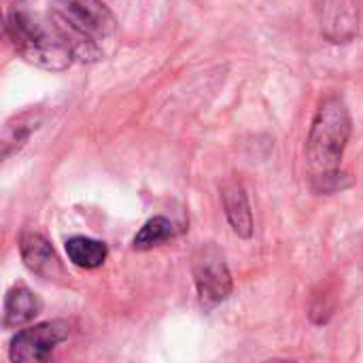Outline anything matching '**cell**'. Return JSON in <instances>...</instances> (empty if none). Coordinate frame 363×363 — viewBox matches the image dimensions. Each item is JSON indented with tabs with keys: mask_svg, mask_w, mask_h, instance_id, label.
Returning <instances> with one entry per match:
<instances>
[{
	"mask_svg": "<svg viewBox=\"0 0 363 363\" xmlns=\"http://www.w3.org/2000/svg\"><path fill=\"white\" fill-rule=\"evenodd\" d=\"M174 234H177V232H174V225H172L170 219H166V217H153V219H149V221L140 228V232L134 236L132 247H134L136 251H149V249L160 247L162 242L174 238Z\"/></svg>",
	"mask_w": 363,
	"mask_h": 363,
	"instance_id": "7c38bea8",
	"label": "cell"
},
{
	"mask_svg": "<svg viewBox=\"0 0 363 363\" xmlns=\"http://www.w3.org/2000/svg\"><path fill=\"white\" fill-rule=\"evenodd\" d=\"M38 125H40V115L38 113L34 115V111H26L13 117L11 121H6L4 136H2V157H9L13 151L21 149Z\"/></svg>",
	"mask_w": 363,
	"mask_h": 363,
	"instance_id": "8fae6325",
	"label": "cell"
},
{
	"mask_svg": "<svg viewBox=\"0 0 363 363\" xmlns=\"http://www.w3.org/2000/svg\"><path fill=\"white\" fill-rule=\"evenodd\" d=\"M66 255L74 266L85 268V270H94L106 262L108 249L100 240H94L87 236H72L66 240Z\"/></svg>",
	"mask_w": 363,
	"mask_h": 363,
	"instance_id": "30bf717a",
	"label": "cell"
},
{
	"mask_svg": "<svg viewBox=\"0 0 363 363\" xmlns=\"http://www.w3.org/2000/svg\"><path fill=\"white\" fill-rule=\"evenodd\" d=\"M19 251H21V259L26 264V268L30 272H34L40 279H55L62 277V266L60 259L53 251V247L34 232H28L19 238Z\"/></svg>",
	"mask_w": 363,
	"mask_h": 363,
	"instance_id": "8992f818",
	"label": "cell"
},
{
	"mask_svg": "<svg viewBox=\"0 0 363 363\" xmlns=\"http://www.w3.org/2000/svg\"><path fill=\"white\" fill-rule=\"evenodd\" d=\"M194 281L200 304L206 311L221 304L232 294V274L223 255L215 247H206L198 253L194 262Z\"/></svg>",
	"mask_w": 363,
	"mask_h": 363,
	"instance_id": "5b68a950",
	"label": "cell"
},
{
	"mask_svg": "<svg viewBox=\"0 0 363 363\" xmlns=\"http://www.w3.org/2000/svg\"><path fill=\"white\" fill-rule=\"evenodd\" d=\"M43 311L40 298L28 287H13L4 298V328H21L34 321Z\"/></svg>",
	"mask_w": 363,
	"mask_h": 363,
	"instance_id": "ba28073f",
	"label": "cell"
},
{
	"mask_svg": "<svg viewBox=\"0 0 363 363\" xmlns=\"http://www.w3.org/2000/svg\"><path fill=\"white\" fill-rule=\"evenodd\" d=\"M70 336V323L66 321H45L17 332L9 347L11 362L36 363L45 362L57 345Z\"/></svg>",
	"mask_w": 363,
	"mask_h": 363,
	"instance_id": "277c9868",
	"label": "cell"
},
{
	"mask_svg": "<svg viewBox=\"0 0 363 363\" xmlns=\"http://www.w3.org/2000/svg\"><path fill=\"white\" fill-rule=\"evenodd\" d=\"M49 19L79 62L104 57L106 45L117 32V19L102 0H51Z\"/></svg>",
	"mask_w": 363,
	"mask_h": 363,
	"instance_id": "6da1fadb",
	"label": "cell"
},
{
	"mask_svg": "<svg viewBox=\"0 0 363 363\" xmlns=\"http://www.w3.org/2000/svg\"><path fill=\"white\" fill-rule=\"evenodd\" d=\"M223 208H225V217H228L232 230L240 238H251L253 236V213H251L247 194L238 183H232L223 189Z\"/></svg>",
	"mask_w": 363,
	"mask_h": 363,
	"instance_id": "9c48e42d",
	"label": "cell"
},
{
	"mask_svg": "<svg viewBox=\"0 0 363 363\" xmlns=\"http://www.w3.org/2000/svg\"><path fill=\"white\" fill-rule=\"evenodd\" d=\"M323 28L328 38L334 43H345L355 34L357 11L353 0H325L323 6Z\"/></svg>",
	"mask_w": 363,
	"mask_h": 363,
	"instance_id": "52a82bcc",
	"label": "cell"
},
{
	"mask_svg": "<svg viewBox=\"0 0 363 363\" xmlns=\"http://www.w3.org/2000/svg\"><path fill=\"white\" fill-rule=\"evenodd\" d=\"M4 28L15 51L38 68L64 70L74 62L70 45L51 19H43L26 9H11Z\"/></svg>",
	"mask_w": 363,
	"mask_h": 363,
	"instance_id": "3957f363",
	"label": "cell"
},
{
	"mask_svg": "<svg viewBox=\"0 0 363 363\" xmlns=\"http://www.w3.org/2000/svg\"><path fill=\"white\" fill-rule=\"evenodd\" d=\"M351 130L353 121L347 104L336 96L328 98L319 106L306 140L308 168L317 191H332L340 187V160L351 138Z\"/></svg>",
	"mask_w": 363,
	"mask_h": 363,
	"instance_id": "7a4b0ae2",
	"label": "cell"
}]
</instances>
